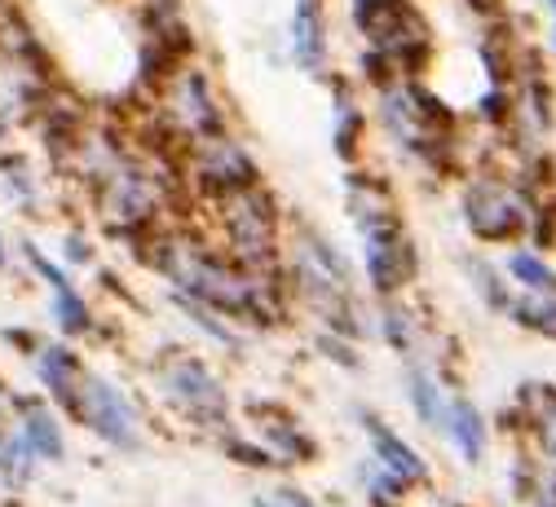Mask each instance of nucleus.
<instances>
[{"label": "nucleus", "mask_w": 556, "mask_h": 507, "mask_svg": "<svg viewBox=\"0 0 556 507\" xmlns=\"http://www.w3.org/2000/svg\"><path fill=\"white\" fill-rule=\"evenodd\" d=\"M495 5H500V0H472V10H477V14H491Z\"/></svg>", "instance_id": "nucleus-26"}, {"label": "nucleus", "mask_w": 556, "mask_h": 507, "mask_svg": "<svg viewBox=\"0 0 556 507\" xmlns=\"http://www.w3.org/2000/svg\"><path fill=\"white\" fill-rule=\"evenodd\" d=\"M53 314H58L62 331H89V309H85V301L72 292V282L53 287Z\"/></svg>", "instance_id": "nucleus-21"}, {"label": "nucleus", "mask_w": 556, "mask_h": 507, "mask_svg": "<svg viewBox=\"0 0 556 507\" xmlns=\"http://www.w3.org/2000/svg\"><path fill=\"white\" fill-rule=\"evenodd\" d=\"M292 53L305 71L323 66V18H318V0H301L296 18H292Z\"/></svg>", "instance_id": "nucleus-17"}, {"label": "nucleus", "mask_w": 556, "mask_h": 507, "mask_svg": "<svg viewBox=\"0 0 556 507\" xmlns=\"http://www.w3.org/2000/svg\"><path fill=\"white\" fill-rule=\"evenodd\" d=\"M526 423L543 451V468L556 472V389H526Z\"/></svg>", "instance_id": "nucleus-16"}, {"label": "nucleus", "mask_w": 556, "mask_h": 507, "mask_svg": "<svg viewBox=\"0 0 556 507\" xmlns=\"http://www.w3.org/2000/svg\"><path fill=\"white\" fill-rule=\"evenodd\" d=\"M513 314H517L521 327H534L543 335H556V296H534L530 292V301L513 305Z\"/></svg>", "instance_id": "nucleus-20"}, {"label": "nucleus", "mask_w": 556, "mask_h": 507, "mask_svg": "<svg viewBox=\"0 0 556 507\" xmlns=\"http://www.w3.org/2000/svg\"><path fill=\"white\" fill-rule=\"evenodd\" d=\"M177 282L186 301L203 305V309H217V314H235V318H256L269 322L274 318V287H265L248 265L239 261H217L190 243H173L155 256Z\"/></svg>", "instance_id": "nucleus-1"}, {"label": "nucleus", "mask_w": 556, "mask_h": 507, "mask_svg": "<svg viewBox=\"0 0 556 507\" xmlns=\"http://www.w3.org/2000/svg\"><path fill=\"white\" fill-rule=\"evenodd\" d=\"M508 269H513V278H521L534 296H556V269H547L539 256H530V252H517L513 261H508Z\"/></svg>", "instance_id": "nucleus-18"}, {"label": "nucleus", "mask_w": 556, "mask_h": 507, "mask_svg": "<svg viewBox=\"0 0 556 507\" xmlns=\"http://www.w3.org/2000/svg\"><path fill=\"white\" fill-rule=\"evenodd\" d=\"M442 438L455 446V455L464 464H481L485 459V446H491V428H485L481 410L468 402V397H451V415H446V432Z\"/></svg>", "instance_id": "nucleus-13"}, {"label": "nucleus", "mask_w": 556, "mask_h": 507, "mask_svg": "<svg viewBox=\"0 0 556 507\" xmlns=\"http://www.w3.org/2000/svg\"><path fill=\"white\" fill-rule=\"evenodd\" d=\"M384 340H389L393 348H402V353L410 348V331H406V314H393V309L384 314Z\"/></svg>", "instance_id": "nucleus-23"}, {"label": "nucleus", "mask_w": 556, "mask_h": 507, "mask_svg": "<svg viewBox=\"0 0 556 507\" xmlns=\"http://www.w3.org/2000/svg\"><path fill=\"white\" fill-rule=\"evenodd\" d=\"M222 226H226V239L243 265H261L274 252L278 221H274V203L261 190H243V194L222 199Z\"/></svg>", "instance_id": "nucleus-5"}, {"label": "nucleus", "mask_w": 556, "mask_h": 507, "mask_svg": "<svg viewBox=\"0 0 556 507\" xmlns=\"http://www.w3.org/2000/svg\"><path fill=\"white\" fill-rule=\"evenodd\" d=\"M66 256H72V261H85L89 252H85V243H76V239H72V243H66Z\"/></svg>", "instance_id": "nucleus-25"}, {"label": "nucleus", "mask_w": 556, "mask_h": 507, "mask_svg": "<svg viewBox=\"0 0 556 507\" xmlns=\"http://www.w3.org/2000/svg\"><path fill=\"white\" fill-rule=\"evenodd\" d=\"M36 376H40V384L49 389V397L62 410L76 406V393H80V380H85L76 353H66L62 344H40L36 348Z\"/></svg>", "instance_id": "nucleus-12"}, {"label": "nucleus", "mask_w": 556, "mask_h": 507, "mask_svg": "<svg viewBox=\"0 0 556 507\" xmlns=\"http://www.w3.org/2000/svg\"><path fill=\"white\" fill-rule=\"evenodd\" d=\"M547 5H552V14H556V0H547Z\"/></svg>", "instance_id": "nucleus-28"}, {"label": "nucleus", "mask_w": 556, "mask_h": 507, "mask_svg": "<svg viewBox=\"0 0 556 507\" xmlns=\"http://www.w3.org/2000/svg\"><path fill=\"white\" fill-rule=\"evenodd\" d=\"M464 216L481 239H513L526 226V203L495 177H481L464 190Z\"/></svg>", "instance_id": "nucleus-6"}, {"label": "nucleus", "mask_w": 556, "mask_h": 507, "mask_svg": "<svg viewBox=\"0 0 556 507\" xmlns=\"http://www.w3.org/2000/svg\"><path fill=\"white\" fill-rule=\"evenodd\" d=\"M0 265H5V243H0Z\"/></svg>", "instance_id": "nucleus-27"}, {"label": "nucleus", "mask_w": 556, "mask_h": 507, "mask_svg": "<svg viewBox=\"0 0 556 507\" xmlns=\"http://www.w3.org/2000/svg\"><path fill=\"white\" fill-rule=\"evenodd\" d=\"M72 415L93 432L98 442H106L111 451H137L142 446V419H137L132 402L98 371H85Z\"/></svg>", "instance_id": "nucleus-4"}, {"label": "nucleus", "mask_w": 556, "mask_h": 507, "mask_svg": "<svg viewBox=\"0 0 556 507\" xmlns=\"http://www.w3.org/2000/svg\"><path fill=\"white\" fill-rule=\"evenodd\" d=\"M155 380H160V393H164L190 423H199V428H207V432L226 428V410H230L226 389H222V380L207 371L199 357H164L160 371H155Z\"/></svg>", "instance_id": "nucleus-3"}, {"label": "nucleus", "mask_w": 556, "mask_h": 507, "mask_svg": "<svg viewBox=\"0 0 556 507\" xmlns=\"http://www.w3.org/2000/svg\"><path fill=\"white\" fill-rule=\"evenodd\" d=\"M168 119L177 124V132L186 137H217L222 132V106L213 98V89H207V80L199 76V71H177V76L168 80Z\"/></svg>", "instance_id": "nucleus-8"}, {"label": "nucleus", "mask_w": 556, "mask_h": 507, "mask_svg": "<svg viewBox=\"0 0 556 507\" xmlns=\"http://www.w3.org/2000/svg\"><path fill=\"white\" fill-rule=\"evenodd\" d=\"M358 481H363V490H367V498L371 503H380V507H397L402 503V494H406V485L393 477V472H384L376 459L358 472Z\"/></svg>", "instance_id": "nucleus-19"}, {"label": "nucleus", "mask_w": 556, "mask_h": 507, "mask_svg": "<svg viewBox=\"0 0 556 507\" xmlns=\"http://www.w3.org/2000/svg\"><path fill=\"white\" fill-rule=\"evenodd\" d=\"M14 410H18V438L27 442V451L40 464H62L66 459V438H62L53 410L40 406V402H14Z\"/></svg>", "instance_id": "nucleus-11"}, {"label": "nucleus", "mask_w": 556, "mask_h": 507, "mask_svg": "<svg viewBox=\"0 0 556 507\" xmlns=\"http://www.w3.org/2000/svg\"><path fill=\"white\" fill-rule=\"evenodd\" d=\"M363 423H367V438H371V459H376L384 472H393L406 490H415V485H425V481H429V464L415 455L384 419H376V415L363 410Z\"/></svg>", "instance_id": "nucleus-10"}, {"label": "nucleus", "mask_w": 556, "mask_h": 507, "mask_svg": "<svg viewBox=\"0 0 556 507\" xmlns=\"http://www.w3.org/2000/svg\"><path fill=\"white\" fill-rule=\"evenodd\" d=\"M194 177L203 190H213L217 199H230V194H243V190H256V164L248 160L243 147L226 137H207L194 147Z\"/></svg>", "instance_id": "nucleus-7"}, {"label": "nucleus", "mask_w": 556, "mask_h": 507, "mask_svg": "<svg viewBox=\"0 0 556 507\" xmlns=\"http://www.w3.org/2000/svg\"><path fill=\"white\" fill-rule=\"evenodd\" d=\"M252 423H256V438L261 446L274 455V464H309L314 459V438L283 410H274V406H256L252 410Z\"/></svg>", "instance_id": "nucleus-9"}, {"label": "nucleus", "mask_w": 556, "mask_h": 507, "mask_svg": "<svg viewBox=\"0 0 556 507\" xmlns=\"http://www.w3.org/2000/svg\"><path fill=\"white\" fill-rule=\"evenodd\" d=\"M354 23L389 66L415 71L429 58V27L406 0H354Z\"/></svg>", "instance_id": "nucleus-2"}, {"label": "nucleus", "mask_w": 556, "mask_h": 507, "mask_svg": "<svg viewBox=\"0 0 556 507\" xmlns=\"http://www.w3.org/2000/svg\"><path fill=\"white\" fill-rule=\"evenodd\" d=\"M354 111L350 106H340V128H336V141H340V155H350L354 151Z\"/></svg>", "instance_id": "nucleus-24"}, {"label": "nucleus", "mask_w": 556, "mask_h": 507, "mask_svg": "<svg viewBox=\"0 0 556 507\" xmlns=\"http://www.w3.org/2000/svg\"><path fill=\"white\" fill-rule=\"evenodd\" d=\"M406 397H410V410L415 419H420L425 428L433 432H446V415H451V397L438 389V380L420 367H410L406 371Z\"/></svg>", "instance_id": "nucleus-14"}, {"label": "nucleus", "mask_w": 556, "mask_h": 507, "mask_svg": "<svg viewBox=\"0 0 556 507\" xmlns=\"http://www.w3.org/2000/svg\"><path fill=\"white\" fill-rule=\"evenodd\" d=\"M252 507H318L305 490H292V485H278L269 494H252Z\"/></svg>", "instance_id": "nucleus-22"}, {"label": "nucleus", "mask_w": 556, "mask_h": 507, "mask_svg": "<svg viewBox=\"0 0 556 507\" xmlns=\"http://www.w3.org/2000/svg\"><path fill=\"white\" fill-rule=\"evenodd\" d=\"M36 455L27 451V442L18 432H5L0 438V498H18L27 490V481L36 477Z\"/></svg>", "instance_id": "nucleus-15"}]
</instances>
